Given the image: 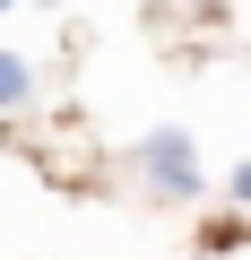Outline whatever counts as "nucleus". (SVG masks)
Returning a JSON list of instances; mask_svg holds the SVG:
<instances>
[{
  "label": "nucleus",
  "instance_id": "obj_3",
  "mask_svg": "<svg viewBox=\"0 0 251 260\" xmlns=\"http://www.w3.org/2000/svg\"><path fill=\"white\" fill-rule=\"evenodd\" d=\"M225 191H234V200H242V208H251V156H242V165H234V174H225Z\"/></svg>",
  "mask_w": 251,
  "mask_h": 260
},
{
  "label": "nucleus",
  "instance_id": "obj_1",
  "mask_svg": "<svg viewBox=\"0 0 251 260\" xmlns=\"http://www.w3.org/2000/svg\"><path fill=\"white\" fill-rule=\"evenodd\" d=\"M139 165H148V191L156 200H191L199 191V165H191V139H182V130H148V139H139Z\"/></svg>",
  "mask_w": 251,
  "mask_h": 260
},
{
  "label": "nucleus",
  "instance_id": "obj_4",
  "mask_svg": "<svg viewBox=\"0 0 251 260\" xmlns=\"http://www.w3.org/2000/svg\"><path fill=\"white\" fill-rule=\"evenodd\" d=\"M0 9H9V0H0Z\"/></svg>",
  "mask_w": 251,
  "mask_h": 260
},
{
  "label": "nucleus",
  "instance_id": "obj_2",
  "mask_svg": "<svg viewBox=\"0 0 251 260\" xmlns=\"http://www.w3.org/2000/svg\"><path fill=\"white\" fill-rule=\"evenodd\" d=\"M26 87H35V78H26V61H18V52H0V113L26 104Z\"/></svg>",
  "mask_w": 251,
  "mask_h": 260
}]
</instances>
